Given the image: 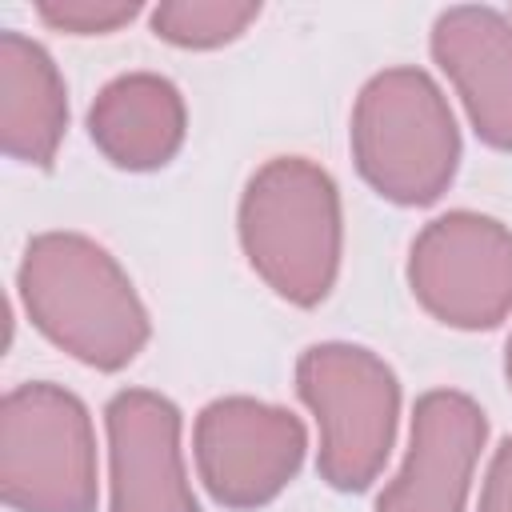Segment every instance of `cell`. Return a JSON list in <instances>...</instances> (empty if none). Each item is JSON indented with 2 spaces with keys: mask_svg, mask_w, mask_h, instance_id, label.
Listing matches in <instances>:
<instances>
[{
  "mask_svg": "<svg viewBox=\"0 0 512 512\" xmlns=\"http://www.w3.org/2000/svg\"><path fill=\"white\" fill-rule=\"evenodd\" d=\"M308 452L304 420L256 396H220L192 424V460L208 496L232 512L272 504Z\"/></svg>",
  "mask_w": 512,
  "mask_h": 512,
  "instance_id": "7",
  "label": "cell"
},
{
  "mask_svg": "<svg viewBox=\"0 0 512 512\" xmlns=\"http://www.w3.org/2000/svg\"><path fill=\"white\" fill-rule=\"evenodd\" d=\"M416 304L460 332H488L512 316V228L456 208L428 220L408 252Z\"/></svg>",
  "mask_w": 512,
  "mask_h": 512,
  "instance_id": "6",
  "label": "cell"
},
{
  "mask_svg": "<svg viewBox=\"0 0 512 512\" xmlns=\"http://www.w3.org/2000/svg\"><path fill=\"white\" fill-rule=\"evenodd\" d=\"M188 132L180 88L160 72H124L108 80L88 108V136L100 156L124 172L164 168Z\"/></svg>",
  "mask_w": 512,
  "mask_h": 512,
  "instance_id": "11",
  "label": "cell"
},
{
  "mask_svg": "<svg viewBox=\"0 0 512 512\" xmlns=\"http://www.w3.org/2000/svg\"><path fill=\"white\" fill-rule=\"evenodd\" d=\"M348 140L364 184L400 208L440 200L460 168V128L448 96L412 64L384 68L360 88Z\"/></svg>",
  "mask_w": 512,
  "mask_h": 512,
  "instance_id": "3",
  "label": "cell"
},
{
  "mask_svg": "<svg viewBox=\"0 0 512 512\" xmlns=\"http://www.w3.org/2000/svg\"><path fill=\"white\" fill-rule=\"evenodd\" d=\"M36 16L72 36H108L140 16V0H36Z\"/></svg>",
  "mask_w": 512,
  "mask_h": 512,
  "instance_id": "14",
  "label": "cell"
},
{
  "mask_svg": "<svg viewBox=\"0 0 512 512\" xmlns=\"http://www.w3.org/2000/svg\"><path fill=\"white\" fill-rule=\"evenodd\" d=\"M108 512H200L184 448L180 408L152 388H124L104 408Z\"/></svg>",
  "mask_w": 512,
  "mask_h": 512,
  "instance_id": "9",
  "label": "cell"
},
{
  "mask_svg": "<svg viewBox=\"0 0 512 512\" xmlns=\"http://www.w3.org/2000/svg\"><path fill=\"white\" fill-rule=\"evenodd\" d=\"M296 392L316 416V468L336 492H364L396 448L400 380L360 344L324 340L300 352Z\"/></svg>",
  "mask_w": 512,
  "mask_h": 512,
  "instance_id": "4",
  "label": "cell"
},
{
  "mask_svg": "<svg viewBox=\"0 0 512 512\" xmlns=\"http://www.w3.org/2000/svg\"><path fill=\"white\" fill-rule=\"evenodd\" d=\"M432 60L456 88L472 132L512 152V20L484 4L444 8L432 24Z\"/></svg>",
  "mask_w": 512,
  "mask_h": 512,
  "instance_id": "10",
  "label": "cell"
},
{
  "mask_svg": "<svg viewBox=\"0 0 512 512\" xmlns=\"http://www.w3.org/2000/svg\"><path fill=\"white\" fill-rule=\"evenodd\" d=\"M16 292L32 328L96 372L128 368L152 336L148 308L120 260L80 232L32 236Z\"/></svg>",
  "mask_w": 512,
  "mask_h": 512,
  "instance_id": "1",
  "label": "cell"
},
{
  "mask_svg": "<svg viewBox=\"0 0 512 512\" xmlns=\"http://www.w3.org/2000/svg\"><path fill=\"white\" fill-rule=\"evenodd\" d=\"M260 20L252 0H160L152 8V32L176 48H224Z\"/></svg>",
  "mask_w": 512,
  "mask_h": 512,
  "instance_id": "13",
  "label": "cell"
},
{
  "mask_svg": "<svg viewBox=\"0 0 512 512\" xmlns=\"http://www.w3.org/2000/svg\"><path fill=\"white\" fill-rule=\"evenodd\" d=\"M68 128V88L48 48L24 32H0V148L48 168Z\"/></svg>",
  "mask_w": 512,
  "mask_h": 512,
  "instance_id": "12",
  "label": "cell"
},
{
  "mask_svg": "<svg viewBox=\"0 0 512 512\" xmlns=\"http://www.w3.org/2000/svg\"><path fill=\"white\" fill-rule=\"evenodd\" d=\"M484 444L488 416L468 392H424L412 408L404 464L376 496V512H464Z\"/></svg>",
  "mask_w": 512,
  "mask_h": 512,
  "instance_id": "8",
  "label": "cell"
},
{
  "mask_svg": "<svg viewBox=\"0 0 512 512\" xmlns=\"http://www.w3.org/2000/svg\"><path fill=\"white\" fill-rule=\"evenodd\" d=\"M504 376H508V388H512V336L504 344Z\"/></svg>",
  "mask_w": 512,
  "mask_h": 512,
  "instance_id": "16",
  "label": "cell"
},
{
  "mask_svg": "<svg viewBox=\"0 0 512 512\" xmlns=\"http://www.w3.org/2000/svg\"><path fill=\"white\" fill-rule=\"evenodd\" d=\"M0 496L12 512H96V428L76 392L32 380L0 400Z\"/></svg>",
  "mask_w": 512,
  "mask_h": 512,
  "instance_id": "5",
  "label": "cell"
},
{
  "mask_svg": "<svg viewBox=\"0 0 512 512\" xmlns=\"http://www.w3.org/2000/svg\"><path fill=\"white\" fill-rule=\"evenodd\" d=\"M240 248L252 272L288 304L328 300L344 256V212L336 180L308 156L264 160L240 196Z\"/></svg>",
  "mask_w": 512,
  "mask_h": 512,
  "instance_id": "2",
  "label": "cell"
},
{
  "mask_svg": "<svg viewBox=\"0 0 512 512\" xmlns=\"http://www.w3.org/2000/svg\"><path fill=\"white\" fill-rule=\"evenodd\" d=\"M480 512H512V436L488 460L484 488H480Z\"/></svg>",
  "mask_w": 512,
  "mask_h": 512,
  "instance_id": "15",
  "label": "cell"
}]
</instances>
